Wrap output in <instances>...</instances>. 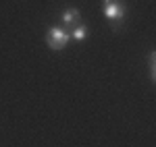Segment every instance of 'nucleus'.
Wrapping results in <instances>:
<instances>
[{"label":"nucleus","mask_w":156,"mask_h":147,"mask_svg":"<svg viewBox=\"0 0 156 147\" xmlns=\"http://www.w3.org/2000/svg\"><path fill=\"white\" fill-rule=\"evenodd\" d=\"M69 42H71V31L62 27H50L46 33V44L50 50H62Z\"/></svg>","instance_id":"1"},{"label":"nucleus","mask_w":156,"mask_h":147,"mask_svg":"<svg viewBox=\"0 0 156 147\" xmlns=\"http://www.w3.org/2000/svg\"><path fill=\"white\" fill-rule=\"evenodd\" d=\"M102 12L112 23H121L127 15V8L121 0H102Z\"/></svg>","instance_id":"2"},{"label":"nucleus","mask_w":156,"mask_h":147,"mask_svg":"<svg viewBox=\"0 0 156 147\" xmlns=\"http://www.w3.org/2000/svg\"><path fill=\"white\" fill-rule=\"evenodd\" d=\"M62 23L69 25V27H77V25H81V15H79V8H75V6H67L65 11H62Z\"/></svg>","instance_id":"3"},{"label":"nucleus","mask_w":156,"mask_h":147,"mask_svg":"<svg viewBox=\"0 0 156 147\" xmlns=\"http://www.w3.org/2000/svg\"><path fill=\"white\" fill-rule=\"evenodd\" d=\"M85 35H87V27H85V25H77V27L71 29V37L75 42H83Z\"/></svg>","instance_id":"4"},{"label":"nucleus","mask_w":156,"mask_h":147,"mask_svg":"<svg viewBox=\"0 0 156 147\" xmlns=\"http://www.w3.org/2000/svg\"><path fill=\"white\" fill-rule=\"evenodd\" d=\"M154 60H156V54L152 52V54H150V77H152V81H156V66H154Z\"/></svg>","instance_id":"5"}]
</instances>
